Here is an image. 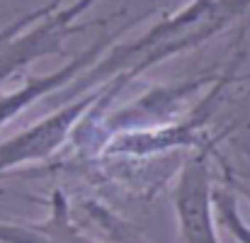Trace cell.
Masks as SVG:
<instances>
[{
	"label": "cell",
	"instance_id": "cell-1",
	"mask_svg": "<svg viewBox=\"0 0 250 243\" xmlns=\"http://www.w3.org/2000/svg\"><path fill=\"white\" fill-rule=\"evenodd\" d=\"M129 85H131V78L119 71L117 76H112L102 85L87 90L73 100L61 102L56 110H51L34 124H29L22 132L12 134L10 139L0 141V175L12 168L54 156L68 139H73V134L83 119L100 122V117H104L112 110L114 100Z\"/></svg>",
	"mask_w": 250,
	"mask_h": 243
},
{
	"label": "cell",
	"instance_id": "cell-2",
	"mask_svg": "<svg viewBox=\"0 0 250 243\" xmlns=\"http://www.w3.org/2000/svg\"><path fill=\"white\" fill-rule=\"evenodd\" d=\"M61 2L63 0H49L44 7H37L0 29V85L39 59L63 56L66 39L73 34L104 27L114 20L112 15L95 22H81V17L100 0H73L63 7Z\"/></svg>",
	"mask_w": 250,
	"mask_h": 243
},
{
	"label": "cell",
	"instance_id": "cell-3",
	"mask_svg": "<svg viewBox=\"0 0 250 243\" xmlns=\"http://www.w3.org/2000/svg\"><path fill=\"white\" fill-rule=\"evenodd\" d=\"M172 207L182 243H221L214 212V175L207 149H199L180 168L172 187Z\"/></svg>",
	"mask_w": 250,
	"mask_h": 243
},
{
	"label": "cell",
	"instance_id": "cell-4",
	"mask_svg": "<svg viewBox=\"0 0 250 243\" xmlns=\"http://www.w3.org/2000/svg\"><path fill=\"white\" fill-rule=\"evenodd\" d=\"M122 29L117 34H104L97 42H92L87 49H83L81 54H76L66 66L51 71V73H42V76H27L17 88L0 92V129L12 122L15 117H20L27 107H32L34 102L49 97V95H59L71 81H76L83 73L87 66H92L117 39H119Z\"/></svg>",
	"mask_w": 250,
	"mask_h": 243
},
{
	"label": "cell",
	"instance_id": "cell-5",
	"mask_svg": "<svg viewBox=\"0 0 250 243\" xmlns=\"http://www.w3.org/2000/svg\"><path fill=\"white\" fill-rule=\"evenodd\" d=\"M51 204L42 221H0V243H100L73 224L68 199L61 192H54Z\"/></svg>",
	"mask_w": 250,
	"mask_h": 243
},
{
	"label": "cell",
	"instance_id": "cell-6",
	"mask_svg": "<svg viewBox=\"0 0 250 243\" xmlns=\"http://www.w3.org/2000/svg\"><path fill=\"white\" fill-rule=\"evenodd\" d=\"M214 212H216L219 226L226 229L236 239V243H250V224L241 214L238 195L224 182L214 185Z\"/></svg>",
	"mask_w": 250,
	"mask_h": 243
},
{
	"label": "cell",
	"instance_id": "cell-7",
	"mask_svg": "<svg viewBox=\"0 0 250 243\" xmlns=\"http://www.w3.org/2000/svg\"><path fill=\"white\" fill-rule=\"evenodd\" d=\"M219 163L224 165V185L231 187L236 195H243L250 202V163L229 165L224 158H219Z\"/></svg>",
	"mask_w": 250,
	"mask_h": 243
}]
</instances>
